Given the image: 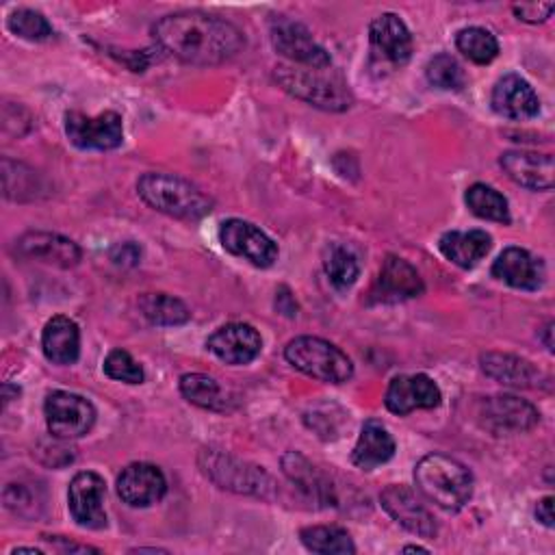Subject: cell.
<instances>
[{"label": "cell", "instance_id": "17", "mask_svg": "<svg viewBox=\"0 0 555 555\" xmlns=\"http://www.w3.org/2000/svg\"><path fill=\"white\" fill-rule=\"evenodd\" d=\"M167 492V479L156 464L132 462L117 477V494L130 507L158 503Z\"/></svg>", "mask_w": 555, "mask_h": 555}, {"label": "cell", "instance_id": "13", "mask_svg": "<svg viewBox=\"0 0 555 555\" xmlns=\"http://www.w3.org/2000/svg\"><path fill=\"white\" fill-rule=\"evenodd\" d=\"M104 494H106V483L98 473L82 470L74 475L67 490V507L74 522L85 529L106 527Z\"/></svg>", "mask_w": 555, "mask_h": 555}, {"label": "cell", "instance_id": "18", "mask_svg": "<svg viewBox=\"0 0 555 555\" xmlns=\"http://www.w3.org/2000/svg\"><path fill=\"white\" fill-rule=\"evenodd\" d=\"M501 169L520 186L531 191H551L555 178V165L551 154L531 150H507L499 158Z\"/></svg>", "mask_w": 555, "mask_h": 555}, {"label": "cell", "instance_id": "39", "mask_svg": "<svg viewBox=\"0 0 555 555\" xmlns=\"http://www.w3.org/2000/svg\"><path fill=\"white\" fill-rule=\"evenodd\" d=\"M535 518L544 527H553V496H542L535 505Z\"/></svg>", "mask_w": 555, "mask_h": 555}, {"label": "cell", "instance_id": "24", "mask_svg": "<svg viewBox=\"0 0 555 555\" xmlns=\"http://www.w3.org/2000/svg\"><path fill=\"white\" fill-rule=\"evenodd\" d=\"M41 349L52 364H74L80 356V330L76 321L63 314L48 319L41 332Z\"/></svg>", "mask_w": 555, "mask_h": 555}, {"label": "cell", "instance_id": "8", "mask_svg": "<svg viewBox=\"0 0 555 555\" xmlns=\"http://www.w3.org/2000/svg\"><path fill=\"white\" fill-rule=\"evenodd\" d=\"M43 414L48 431L59 440L80 438L89 434L95 423L93 403L87 397L69 390L50 392L43 403Z\"/></svg>", "mask_w": 555, "mask_h": 555}, {"label": "cell", "instance_id": "21", "mask_svg": "<svg viewBox=\"0 0 555 555\" xmlns=\"http://www.w3.org/2000/svg\"><path fill=\"white\" fill-rule=\"evenodd\" d=\"M490 104L496 115L507 119H531L540 111L538 93L518 74H505L496 80Z\"/></svg>", "mask_w": 555, "mask_h": 555}, {"label": "cell", "instance_id": "22", "mask_svg": "<svg viewBox=\"0 0 555 555\" xmlns=\"http://www.w3.org/2000/svg\"><path fill=\"white\" fill-rule=\"evenodd\" d=\"M481 371L503 386L514 388H538L548 382V377L527 358L501 351H486L479 356Z\"/></svg>", "mask_w": 555, "mask_h": 555}, {"label": "cell", "instance_id": "27", "mask_svg": "<svg viewBox=\"0 0 555 555\" xmlns=\"http://www.w3.org/2000/svg\"><path fill=\"white\" fill-rule=\"evenodd\" d=\"M282 470L284 475L299 488L304 490L310 499L327 503L332 499V488L325 481V477L299 453V451H288L282 457Z\"/></svg>", "mask_w": 555, "mask_h": 555}, {"label": "cell", "instance_id": "40", "mask_svg": "<svg viewBox=\"0 0 555 555\" xmlns=\"http://www.w3.org/2000/svg\"><path fill=\"white\" fill-rule=\"evenodd\" d=\"M48 540L54 542V544H59V548H61L63 553H98V548H93V546L74 544V542H67V540L61 538V535H48Z\"/></svg>", "mask_w": 555, "mask_h": 555}, {"label": "cell", "instance_id": "10", "mask_svg": "<svg viewBox=\"0 0 555 555\" xmlns=\"http://www.w3.org/2000/svg\"><path fill=\"white\" fill-rule=\"evenodd\" d=\"M477 416L481 425L494 436L529 431L538 425L540 412L529 401L516 395H492L483 397L477 405Z\"/></svg>", "mask_w": 555, "mask_h": 555}, {"label": "cell", "instance_id": "26", "mask_svg": "<svg viewBox=\"0 0 555 555\" xmlns=\"http://www.w3.org/2000/svg\"><path fill=\"white\" fill-rule=\"evenodd\" d=\"M395 455V438L379 421H366L351 451V462L360 470H373Z\"/></svg>", "mask_w": 555, "mask_h": 555}, {"label": "cell", "instance_id": "15", "mask_svg": "<svg viewBox=\"0 0 555 555\" xmlns=\"http://www.w3.org/2000/svg\"><path fill=\"white\" fill-rule=\"evenodd\" d=\"M442 395L438 384L425 375H395L384 392V403L392 414H410L414 410H431L440 403Z\"/></svg>", "mask_w": 555, "mask_h": 555}, {"label": "cell", "instance_id": "35", "mask_svg": "<svg viewBox=\"0 0 555 555\" xmlns=\"http://www.w3.org/2000/svg\"><path fill=\"white\" fill-rule=\"evenodd\" d=\"M7 28L28 41H46L52 37L50 22L35 9H15L7 17Z\"/></svg>", "mask_w": 555, "mask_h": 555}, {"label": "cell", "instance_id": "28", "mask_svg": "<svg viewBox=\"0 0 555 555\" xmlns=\"http://www.w3.org/2000/svg\"><path fill=\"white\" fill-rule=\"evenodd\" d=\"M323 271L334 288L345 291L358 280L360 262L353 249L345 243H327L323 249Z\"/></svg>", "mask_w": 555, "mask_h": 555}, {"label": "cell", "instance_id": "41", "mask_svg": "<svg viewBox=\"0 0 555 555\" xmlns=\"http://www.w3.org/2000/svg\"><path fill=\"white\" fill-rule=\"evenodd\" d=\"M551 334H553V321H546V325L542 327V340H544V347H546L548 351H553V338H551Z\"/></svg>", "mask_w": 555, "mask_h": 555}, {"label": "cell", "instance_id": "14", "mask_svg": "<svg viewBox=\"0 0 555 555\" xmlns=\"http://www.w3.org/2000/svg\"><path fill=\"white\" fill-rule=\"evenodd\" d=\"M425 284L418 271L403 258L388 254L382 262L379 275L371 288L369 301L373 304H395L423 295Z\"/></svg>", "mask_w": 555, "mask_h": 555}, {"label": "cell", "instance_id": "1", "mask_svg": "<svg viewBox=\"0 0 555 555\" xmlns=\"http://www.w3.org/2000/svg\"><path fill=\"white\" fill-rule=\"evenodd\" d=\"M152 37L160 50L189 65H219L245 46L243 33L232 22L202 11L160 17L152 26Z\"/></svg>", "mask_w": 555, "mask_h": 555}, {"label": "cell", "instance_id": "20", "mask_svg": "<svg viewBox=\"0 0 555 555\" xmlns=\"http://www.w3.org/2000/svg\"><path fill=\"white\" fill-rule=\"evenodd\" d=\"M371 48L392 65H405L412 56V35L405 22L395 13H382L369 24Z\"/></svg>", "mask_w": 555, "mask_h": 555}, {"label": "cell", "instance_id": "23", "mask_svg": "<svg viewBox=\"0 0 555 555\" xmlns=\"http://www.w3.org/2000/svg\"><path fill=\"white\" fill-rule=\"evenodd\" d=\"M15 247L26 258H35L63 269L74 267L80 260V247L72 238L56 232L30 230L15 241Z\"/></svg>", "mask_w": 555, "mask_h": 555}, {"label": "cell", "instance_id": "37", "mask_svg": "<svg viewBox=\"0 0 555 555\" xmlns=\"http://www.w3.org/2000/svg\"><path fill=\"white\" fill-rule=\"evenodd\" d=\"M512 11L518 20L538 24V22H546L551 17V13L555 11V4L553 2H520V4H514Z\"/></svg>", "mask_w": 555, "mask_h": 555}, {"label": "cell", "instance_id": "29", "mask_svg": "<svg viewBox=\"0 0 555 555\" xmlns=\"http://www.w3.org/2000/svg\"><path fill=\"white\" fill-rule=\"evenodd\" d=\"M139 308L152 325L171 327L182 325L191 319L189 308L178 297L167 293H143L139 297Z\"/></svg>", "mask_w": 555, "mask_h": 555}, {"label": "cell", "instance_id": "32", "mask_svg": "<svg viewBox=\"0 0 555 555\" xmlns=\"http://www.w3.org/2000/svg\"><path fill=\"white\" fill-rule=\"evenodd\" d=\"M455 48L473 63L477 65H488L490 61L496 59L499 54V41L496 37L481 28V26H468V28H462L457 35H455Z\"/></svg>", "mask_w": 555, "mask_h": 555}, {"label": "cell", "instance_id": "12", "mask_svg": "<svg viewBox=\"0 0 555 555\" xmlns=\"http://www.w3.org/2000/svg\"><path fill=\"white\" fill-rule=\"evenodd\" d=\"M379 503L386 509V514L405 531L421 535V538H434L438 527L427 509V505L421 501V496L403 486V483H390L382 490Z\"/></svg>", "mask_w": 555, "mask_h": 555}, {"label": "cell", "instance_id": "6", "mask_svg": "<svg viewBox=\"0 0 555 555\" xmlns=\"http://www.w3.org/2000/svg\"><path fill=\"white\" fill-rule=\"evenodd\" d=\"M197 466L212 483L223 490L264 499L275 492V483L262 466L243 462L219 449H202L197 455Z\"/></svg>", "mask_w": 555, "mask_h": 555}, {"label": "cell", "instance_id": "38", "mask_svg": "<svg viewBox=\"0 0 555 555\" xmlns=\"http://www.w3.org/2000/svg\"><path fill=\"white\" fill-rule=\"evenodd\" d=\"M111 260L119 267H134L141 260V247L132 241H124L113 245L111 249Z\"/></svg>", "mask_w": 555, "mask_h": 555}, {"label": "cell", "instance_id": "34", "mask_svg": "<svg viewBox=\"0 0 555 555\" xmlns=\"http://www.w3.org/2000/svg\"><path fill=\"white\" fill-rule=\"evenodd\" d=\"M425 76L431 87L444 89V91H460L466 85V74L462 65L451 54H436L425 65Z\"/></svg>", "mask_w": 555, "mask_h": 555}, {"label": "cell", "instance_id": "30", "mask_svg": "<svg viewBox=\"0 0 555 555\" xmlns=\"http://www.w3.org/2000/svg\"><path fill=\"white\" fill-rule=\"evenodd\" d=\"M301 544L312 551V553H323V555H345V553H356V544L349 535L347 529L338 525H312L304 527L299 531Z\"/></svg>", "mask_w": 555, "mask_h": 555}, {"label": "cell", "instance_id": "25", "mask_svg": "<svg viewBox=\"0 0 555 555\" xmlns=\"http://www.w3.org/2000/svg\"><path fill=\"white\" fill-rule=\"evenodd\" d=\"M490 247L492 236L486 230H449L438 241L440 254L462 269H473L481 258H486Z\"/></svg>", "mask_w": 555, "mask_h": 555}, {"label": "cell", "instance_id": "31", "mask_svg": "<svg viewBox=\"0 0 555 555\" xmlns=\"http://www.w3.org/2000/svg\"><path fill=\"white\" fill-rule=\"evenodd\" d=\"M464 202L470 208V212L481 217V219L496 221V223H509L512 221L507 199L490 184H483V182L470 184L464 193Z\"/></svg>", "mask_w": 555, "mask_h": 555}, {"label": "cell", "instance_id": "33", "mask_svg": "<svg viewBox=\"0 0 555 555\" xmlns=\"http://www.w3.org/2000/svg\"><path fill=\"white\" fill-rule=\"evenodd\" d=\"M180 392L182 397L199 408L206 410H223V395L210 375L204 373H184L180 377Z\"/></svg>", "mask_w": 555, "mask_h": 555}, {"label": "cell", "instance_id": "42", "mask_svg": "<svg viewBox=\"0 0 555 555\" xmlns=\"http://www.w3.org/2000/svg\"><path fill=\"white\" fill-rule=\"evenodd\" d=\"M403 551H405V553H429L427 548H423V546H416V544H412V546H403Z\"/></svg>", "mask_w": 555, "mask_h": 555}, {"label": "cell", "instance_id": "5", "mask_svg": "<svg viewBox=\"0 0 555 555\" xmlns=\"http://www.w3.org/2000/svg\"><path fill=\"white\" fill-rule=\"evenodd\" d=\"M284 358L293 369L325 384H345L353 375L349 356L334 343L319 336H297L288 340Z\"/></svg>", "mask_w": 555, "mask_h": 555}, {"label": "cell", "instance_id": "16", "mask_svg": "<svg viewBox=\"0 0 555 555\" xmlns=\"http://www.w3.org/2000/svg\"><path fill=\"white\" fill-rule=\"evenodd\" d=\"M206 347L225 364H249L258 358L262 349V338L258 330L249 323L234 321L217 327L208 340Z\"/></svg>", "mask_w": 555, "mask_h": 555}, {"label": "cell", "instance_id": "9", "mask_svg": "<svg viewBox=\"0 0 555 555\" xmlns=\"http://www.w3.org/2000/svg\"><path fill=\"white\" fill-rule=\"evenodd\" d=\"M65 134L80 150H115L124 141V124L119 113L104 111L85 115L80 111L65 113Z\"/></svg>", "mask_w": 555, "mask_h": 555}, {"label": "cell", "instance_id": "3", "mask_svg": "<svg viewBox=\"0 0 555 555\" xmlns=\"http://www.w3.org/2000/svg\"><path fill=\"white\" fill-rule=\"evenodd\" d=\"M137 193L154 210L184 221H197L212 210V199L176 173L147 171L137 180Z\"/></svg>", "mask_w": 555, "mask_h": 555}, {"label": "cell", "instance_id": "4", "mask_svg": "<svg viewBox=\"0 0 555 555\" xmlns=\"http://www.w3.org/2000/svg\"><path fill=\"white\" fill-rule=\"evenodd\" d=\"M275 82L293 98L308 102L321 111H347L353 104V93L340 74L314 67H301L291 63H280L273 69Z\"/></svg>", "mask_w": 555, "mask_h": 555}, {"label": "cell", "instance_id": "36", "mask_svg": "<svg viewBox=\"0 0 555 555\" xmlns=\"http://www.w3.org/2000/svg\"><path fill=\"white\" fill-rule=\"evenodd\" d=\"M104 373L111 379L124 384H141L145 379L141 364L121 347L108 351V356L104 358Z\"/></svg>", "mask_w": 555, "mask_h": 555}, {"label": "cell", "instance_id": "2", "mask_svg": "<svg viewBox=\"0 0 555 555\" xmlns=\"http://www.w3.org/2000/svg\"><path fill=\"white\" fill-rule=\"evenodd\" d=\"M418 492L444 512L462 509L473 496V473L455 457L429 453L414 466Z\"/></svg>", "mask_w": 555, "mask_h": 555}, {"label": "cell", "instance_id": "19", "mask_svg": "<svg viewBox=\"0 0 555 555\" xmlns=\"http://www.w3.org/2000/svg\"><path fill=\"white\" fill-rule=\"evenodd\" d=\"M490 271L496 280L520 291H538L546 278L542 258L522 247H505L492 262Z\"/></svg>", "mask_w": 555, "mask_h": 555}, {"label": "cell", "instance_id": "11", "mask_svg": "<svg viewBox=\"0 0 555 555\" xmlns=\"http://www.w3.org/2000/svg\"><path fill=\"white\" fill-rule=\"evenodd\" d=\"M219 241L225 251L245 258L254 267L267 269L278 260V245L258 225L245 219H228L219 228Z\"/></svg>", "mask_w": 555, "mask_h": 555}, {"label": "cell", "instance_id": "7", "mask_svg": "<svg viewBox=\"0 0 555 555\" xmlns=\"http://www.w3.org/2000/svg\"><path fill=\"white\" fill-rule=\"evenodd\" d=\"M269 37L271 46L278 54H282L291 65L327 69L332 67V59L327 50L317 43L310 30L288 15H273L269 22Z\"/></svg>", "mask_w": 555, "mask_h": 555}]
</instances>
